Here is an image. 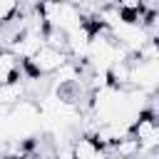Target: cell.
I'll list each match as a JSON object with an SVG mask.
<instances>
[{
    "label": "cell",
    "mask_w": 159,
    "mask_h": 159,
    "mask_svg": "<svg viewBox=\"0 0 159 159\" xmlns=\"http://www.w3.org/2000/svg\"><path fill=\"white\" fill-rule=\"evenodd\" d=\"M70 60V55L65 50H57V47H50V45H42L27 62H25V70L27 75L25 77H47V75H55L65 62Z\"/></svg>",
    "instance_id": "1"
},
{
    "label": "cell",
    "mask_w": 159,
    "mask_h": 159,
    "mask_svg": "<svg viewBox=\"0 0 159 159\" xmlns=\"http://www.w3.org/2000/svg\"><path fill=\"white\" fill-rule=\"evenodd\" d=\"M129 87H137L147 94L159 92V57H132Z\"/></svg>",
    "instance_id": "2"
},
{
    "label": "cell",
    "mask_w": 159,
    "mask_h": 159,
    "mask_svg": "<svg viewBox=\"0 0 159 159\" xmlns=\"http://www.w3.org/2000/svg\"><path fill=\"white\" fill-rule=\"evenodd\" d=\"M22 67H25V62L10 47H0V84H7L12 80H17Z\"/></svg>",
    "instance_id": "3"
},
{
    "label": "cell",
    "mask_w": 159,
    "mask_h": 159,
    "mask_svg": "<svg viewBox=\"0 0 159 159\" xmlns=\"http://www.w3.org/2000/svg\"><path fill=\"white\" fill-rule=\"evenodd\" d=\"M25 97H27V84H25L22 77H17L7 84H0V104L2 107H15Z\"/></svg>",
    "instance_id": "4"
},
{
    "label": "cell",
    "mask_w": 159,
    "mask_h": 159,
    "mask_svg": "<svg viewBox=\"0 0 159 159\" xmlns=\"http://www.w3.org/2000/svg\"><path fill=\"white\" fill-rule=\"evenodd\" d=\"M72 147H75V159H99L102 154H104V149L94 142V137H89V134H80L75 142H72Z\"/></svg>",
    "instance_id": "5"
},
{
    "label": "cell",
    "mask_w": 159,
    "mask_h": 159,
    "mask_svg": "<svg viewBox=\"0 0 159 159\" xmlns=\"http://www.w3.org/2000/svg\"><path fill=\"white\" fill-rule=\"evenodd\" d=\"M129 77H132V65H129V60H124V62H114V65L109 67L112 87H129Z\"/></svg>",
    "instance_id": "6"
},
{
    "label": "cell",
    "mask_w": 159,
    "mask_h": 159,
    "mask_svg": "<svg viewBox=\"0 0 159 159\" xmlns=\"http://www.w3.org/2000/svg\"><path fill=\"white\" fill-rule=\"evenodd\" d=\"M117 7L124 12V17H134L142 7H144V0H117Z\"/></svg>",
    "instance_id": "7"
},
{
    "label": "cell",
    "mask_w": 159,
    "mask_h": 159,
    "mask_svg": "<svg viewBox=\"0 0 159 159\" xmlns=\"http://www.w3.org/2000/svg\"><path fill=\"white\" fill-rule=\"evenodd\" d=\"M20 12V0H0V25Z\"/></svg>",
    "instance_id": "8"
},
{
    "label": "cell",
    "mask_w": 159,
    "mask_h": 159,
    "mask_svg": "<svg viewBox=\"0 0 159 159\" xmlns=\"http://www.w3.org/2000/svg\"><path fill=\"white\" fill-rule=\"evenodd\" d=\"M147 30H149L152 40H159V12H152V17L147 20Z\"/></svg>",
    "instance_id": "9"
},
{
    "label": "cell",
    "mask_w": 159,
    "mask_h": 159,
    "mask_svg": "<svg viewBox=\"0 0 159 159\" xmlns=\"http://www.w3.org/2000/svg\"><path fill=\"white\" fill-rule=\"evenodd\" d=\"M0 159H12V157H7V154H0Z\"/></svg>",
    "instance_id": "10"
},
{
    "label": "cell",
    "mask_w": 159,
    "mask_h": 159,
    "mask_svg": "<svg viewBox=\"0 0 159 159\" xmlns=\"http://www.w3.org/2000/svg\"><path fill=\"white\" fill-rule=\"evenodd\" d=\"M149 2H152V0H144V5H149Z\"/></svg>",
    "instance_id": "11"
},
{
    "label": "cell",
    "mask_w": 159,
    "mask_h": 159,
    "mask_svg": "<svg viewBox=\"0 0 159 159\" xmlns=\"http://www.w3.org/2000/svg\"><path fill=\"white\" fill-rule=\"evenodd\" d=\"M52 159H55V157H52Z\"/></svg>",
    "instance_id": "12"
},
{
    "label": "cell",
    "mask_w": 159,
    "mask_h": 159,
    "mask_svg": "<svg viewBox=\"0 0 159 159\" xmlns=\"http://www.w3.org/2000/svg\"><path fill=\"white\" fill-rule=\"evenodd\" d=\"M114 159H117V157H114Z\"/></svg>",
    "instance_id": "13"
}]
</instances>
